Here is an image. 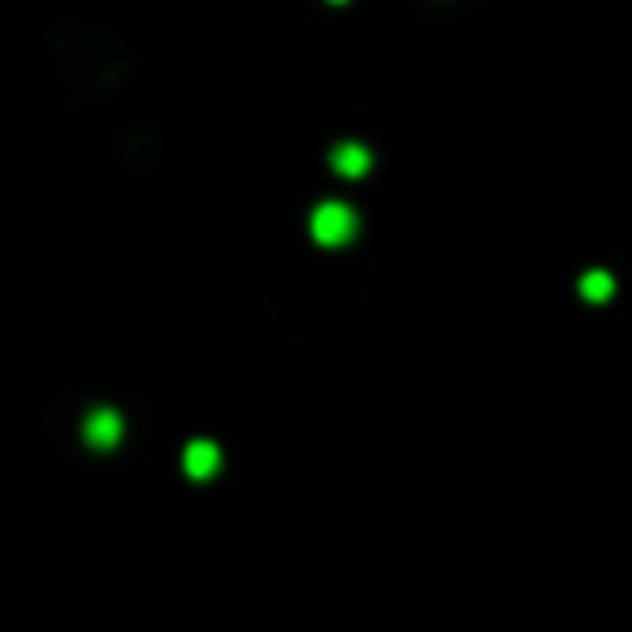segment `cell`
<instances>
[{
    "instance_id": "cell-3",
    "label": "cell",
    "mask_w": 632,
    "mask_h": 632,
    "mask_svg": "<svg viewBox=\"0 0 632 632\" xmlns=\"http://www.w3.org/2000/svg\"><path fill=\"white\" fill-rule=\"evenodd\" d=\"M182 472H187L191 481H208L221 472V446L208 442V438H195L182 446Z\"/></svg>"
},
{
    "instance_id": "cell-4",
    "label": "cell",
    "mask_w": 632,
    "mask_h": 632,
    "mask_svg": "<svg viewBox=\"0 0 632 632\" xmlns=\"http://www.w3.org/2000/svg\"><path fill=\"white\" fill-rule=\"evenodd\" d=\"M329 169H334L338 178L355 182L373 169V152H368L364 143H334V148H329Z\"/></svg>"
},
{
    "instance_id": "cell-1",
    "label": "cell",
    "mask_w": 632,
    "mask_h": 632,
    "mask_svg": "<svg viewBox=\"0 0 632 632\" xmlns=\"http://www.w3.org/2000/svg\"><path fill=\"white\" fill-rule=\"evenodd\" d=\"M355 234H360V217H355L351 204L342 200H325L312 208V239L329 247V252H338V247H347Z\"/></svg>"
},
{
    "instance_id": "cell-6",
    "label": "cell",
    "mask_w": 632,
    "mask_h": 632,
    "mask_svg": "<svg viewBox=\"0 0 632 632\" xmlns=\"http://www.w3.org/2000/svg\"><path fill=\"white\" fill-rule=\"evenodd\" d=\"M329 5H347V0H329Z\"/></svg>"
},
{
    "instance_id": "cell-5",
    "label": "cell",
    "mask_w": 632,
    "mask_h": 632,
    "mask_svg": "<svg viewBox=\"0 0 632 632\" xmlns=\"http://www.w3.org/2000/svg\"><path fill=\"white\" fill-rule=\"evenodd\" d=\"M581 295L589 299V304H607V299L615 295V278L607 269H589L581 278Z\"/></svg>"
},
{
    "instance_id": "cell-2",
    "label": "cell",
    "mask_w": 632,
    "mask_h": 632,
    "mask_svg": "<svg viewBox=\"0 0 632 632\" xmlns=\"http://www.w3.org/2000/svg\"><path fill=\"white\" fill-rule=\"evenodd\" d=\"M122 433H126V425H122V412H117V407H91L83 416V442L100 455L113 451V446L122 442Z\"/></svg>"
}]
</instances>
